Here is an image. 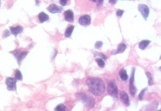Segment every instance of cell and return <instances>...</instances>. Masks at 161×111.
Returning <instances> with one entry per match:
<instances>
[{
	"instance_id": "cell-1",
	"label": "cell",
	"mask_w": 161,
	"mask_h": 111,
	"mask_svg": "<svg viewBox=\"0 0 161 111\" xmlns=\"http://www.w3.org/2000/svg\"><path fill=\"white\" fill-rule=\"evenodd\" d=\"M86 84L94 95H101L105 90V86L103 81L99 78H90L86 81Z\"/></svg>"
},
{
	"instance_id": "cell-2",
	"label": "cell",
	"mask_w": 161,
	"mask_h": 111,
	"mask_svg": "<svg viewBox=\"0 0 161 111\" xmlns=\"http://www.w3.org/2000/svg\"><path fill=\"white\" fill-rule=\"evenodd\" d=\"M75 95L76 98L83 102L87 108H92L95 106V100L92 96L81 92H77L76 93Z\"/></svg>"
},
{
	"instance_id": "cell-3",
	"label": "cell",
	"mask_w": 161,
	"mask_h": 111,
	"mask_svg": "<svg viewBox=\"0 0 161 111\" xmlns=\"http://www.w3.org/2000/svg\"><path fill=\"white\" fill-rule=\"evenodd\" d=\"M108 92L112 97L117 98L118 96V88L115 81L114 80H111L108 83Z\"/></svg>"
},
{
	"instance_id": "cell-4",
	"label": "cell",
	"mask_w": 161,
	"mask_h": 111,
	"mask_svg": "<svg viewBox=\"0 0 161 111\" xmlns=\"http://www.w3.org/2000/svg\"><path fill=\"white\" fill-rule=\"evenodd\" d=\"M135 69L133 68L131 72V77L130 79V93L131 96H134L136 92V88L134 85Z\"/></svg>"
},
{
	"instance_id": "cell-5",
	"label": "cell",
	"mask_w": 161,
	"mask_h": 111,
	"mask_svg": "<svg viewBox=\"0 0 161 111\" xmlns=\"http://www.w3.org/2000/svg\"><path fill=\"white\" fill-rule=\"evenodd\" d=\"M6 84L8 90H15L16 89L17 80L15 78L8 77L6 79Z\"/></svg>"
},
{
	"instance_id": "cell-6",
	"label": "cell",
	"mask_w": 161,
	"mask_h": 111,
	"mask_svg": "<svg viewBox=\"0 0 161 111\" xmlns=\"http://www.w3.org/2000/svg\"><path fill=\"white\" fill-rule=\"evenodd\" d=\"M138 9L144 19L147 20L150 13V9L148 6L145 4H140L138 5Z\"/></svg>"
},
{
	"instance_id": "cell-7",
	"label": "cell",
	"mask_w": 161,
	"mask_h": 111,
	"mask_svg": "<svg viewBox=\"0 0 161 111\" xmlns=\"http://www.w3.org/2000/svg\"><path fill=\"white\" fill-rule=\"evenodd\" d=\"M28 52L26 51H22L17 49L14 52V56L15 57L17 60L18 64L22 62V61L26 57Z\"/></svg>"
},
{
	"instance_id": "cell-8",
	"label": "cell",
	"mask_w": 161,
	"mask_h": 111,
	"mask_svg": "<svg viewBox=\"0 0 161 111\" xmlns=\"http://www.w3.org/2000/svg\"><path fill=\"white\" fill-rule=\"evenodd\" d=\"M91 17L90 15L86 14L80 16L78 20V22L81 26H88L91 24Z\"/></svg>"
},
{
	"instance_id": "cell-9",
	"label": "cell",
	"mask_w": 161,
	"mask_h": 111,
	"mask_svg": "<svg viewBox=\"0 0 161 111\" xmlns=\"http://www.w3.org/2000/svg\"><path fill=\"white\" fill-rule=\"evenodd\" d=\"M47 10L51 13L53 14L60 13L63 10L62 7L55 4H51L47 8Z\"/></svg>"
},
{
	"instance_id": "cell-10",
	"label": "cell",
	"mask_w": 161,
	"mask_h": 111,
	"mask_svg": "<svg viewBox=\"0 0 161 111\" xmlns=\"http://www.w3.org/2000/svg\"><path fill=\"white\" fill-rule=\"evenodd\" d=\"M120 98L123 104L126 106H129V98L127 93L124 91H122L120 94Z\"/></svg>"
},
{
	"instance_id": "cell-11",
	"label": "cell",
	"mask_w": 161,
	"mask_h": 111,
	"mask_svg": "<svg viewBox=\"0 0 161 111\" xmlns=\"http://www.w3.org/2000/svg\"><path fill=\"white\" fill-rule=\"evenodd\" d=\"M65 19L66 21L69 22H72L74 21V14L71 10L65 11L64 13Z\"/></svg>"
},
{
	"instance_id": "cell-12",
	"label": "cell",
	"mask_w": 161,
	"mask_h": 111,
	"mask_svg": "<svg viewBox=\"0 0 161 111\" xmlns=\"http://www.w3.org/2000/svg\"><path fill=\"white\" fill-rule=\"evenodd\" d=\"M11 33L12 34L17 37L19 34H21L23 31V27L20 25H18L16 27H12L10 28Z\"/></svg>"
},
{
	"instance_id": "cell-13",
	"label": "cell",
	"mask_w": 161,
	"mask_h": 111,
	"mask_svg": "<svg viewBox=\"0 0 161 111\" xmlns=\"http://www.w3.org/2000/svg\"><path fill=\"white\" fill-rule=\"evenodd\" d=\"M38 19L41 23H43L49 20V16L47 14L44 12H41L38 15Z\"/></svg>"
},
{
	"instance_id": "cell-14",
	"label": "cell",
	"mask_w": 161,
	"mask_h": 111,
	"mask_svg": "<svg viewBox=\"0 0 161 111\" xmlns=\"http://www.w3.org/2000/svg\"><path fill=\"white\" fill-rule=\"evenodd\" d=\"M119 76L122 80L123 81H126L128 79V75L127 72L125 70L122 69L120 70L119 72Z\"/></svg>"
},
{
	"instance_id": "cell-15",
	"label": "cell",
	"mask_w": 161,
	"mask_h": 111,
	"mask_svg": "<svg viewBox=\"0 0 161 111\" xmlns=\"http://www.w3.org/2000/svg\"><path fill=\"white\" fill-rule=\"evenodd\" d=\"M74 27L73 25H71L66 29L65 33V35L66 38H69L71 36L72 32L74 30Z\"/></svg>"
},
{
	"instance_id": "cell-16",
	"label": "cell",
	"mask_w": 161,
	"mask_h": 111,
	"mask_svg": "<svg viewBox=\"0 0 161 111\" xmlns=\"http://www.w3.org/2000/svg\"><path fill=\"white\" fill-rule=\"evenodd\" d=\"M151 41L148 40H145L140 42L139 45V47L140 49L144 50L150 44Z\"/></svg>"
},
{
	"instance_id": "cell-17",
	"label": "cell",
	"mask_w": 161,
	"mask_h": 111,
	"mask_svg": "<svg viewBox=\"0 0 161 111\" xmlns=\"http://www.w3.org/2000/svg\"><path fill=\"white\" fill-rule=\"evenodd\" d=\"M126 45L124 43L121 44L118 47L117 51L116 53L118 54V53H122L124 52V51L126 50Z\"/></svg>"
},
{
	"instance_id": "cell-18",
	"label": "cell",
	"mask_w": 161,
	"mask_h": 111,
	"mask_svg": "<svg viewBox=\"0 0 161 111\" xmlns=\"http://www.w3.org/2000/svg\"><path fill=\"white\" fill-rule=\"evenodd\" d=\"M158 106V103L156 102L150 104L146 108V111H153L154 110H156Z\"/></svg>"
},
{
	"instance_id": "cell-19",
	"label": "cell",
	"mask_w": 161,
	"mask_h": 111,
	"mask_svg": "<svg viewBox=\"0 0 161 111\" xmlns=\"http://www.w3.org/2000/svg\"><path fill=\"white\" fill-rule=\"evenodd\" d=\"M15 78L17 80H21L22 79V75L21 72L18 69H16L15 73Z\"/></svg>"
},
{
	"instance_id": "cell-20",
	"label": "cell",
	"mask_w": 161,
	"mask_h": 111,
	"mask_svg": "<svg viewBox=\"0 0 161 111\" xmlns=\"http://www.w3.org/2000/svg\"><path fill=\"white\" fill-rule=\"evenodd\" d=\"M96 61L99 67L102 68H104L105 66V63L103 59L101 58H96Z\"/></svg>"
},
{
	"instance_id": "cell-21",
	"label": "cell",
	"mask_w": 161,
	"mask_h": 111,
	"mask_svg": "<svg viewBox=\"0 0 161 111\" xmlns=\"http://www.w3.org/2000/svg\"><path fill=\"white\" fill-rule=\"evenodd\" d=\"M146 76L148 77V84L149 86L153 85V77H152L151 74L149 72H147L146 73Z\"/></svg>"
},
{
	"instance_id": "cell-22",
	"label": "cell",
	"mask_w": 161,
	"mask_h": 111,
	"mask_svg": "<svg viewBox=\"0 0 161 111\" xmlns=\"http://www.w3.org/2000/svg\"><path fill=\"white\" fill-rule=\"evenodd\" d=\"M66 108L63 104H60L56 106L55 109V111H65Z\"/></svg>"
},
{
	"instance_id": "cell-23",
	"label": "cell",
	"mask_w": 161,
	"mask_h": 111,
	"mask_svg": "<svg viewBox=\"0 0 161 111\" xmlns=\"http://www.w3.org/2000/svg\"><path fill=\"white\" fill-rule=\"evenodd\" d=\"M147 90V88H145L144 89H143L140 93H139V95H138V99L140 101H142L143 99V96H144L145 92H146V90Z\"/></svg>"
},
{
	"instance_id": "cell-24",
	"label": "cell",
	"mask_w": 161,
	"mask_h": 111,
	"mask_svg": "<svg viewBox=\"0 0 161 111\" xmlns=\"http://www.w3.org/2000/svg\"><path fill=\"white\" fill-rule=\"evenodd\" d=\"M94 56H99L100 57H101L102 58H103L104 60H106L107 57L105 55H104L103 53H98V52H96V53L94 54Z\"/></svg>"
},
{
	"instance_id": "cell-25",
	"label": "cell",
	"mask_w": 161,
	"mask_h": 111,
	"mask_svg": "<svg viewBox=\"0 0 161 111\" xmlns=\"http://www.w3.org/2000/svg\"><path fill=\"white\" fill-rule=\"evenodd\" d=\"M103 45V43L101 41L97 42L95 44V47L96 48L99 49Z\"/></svg>"
},
{
	"instance_id": "cell-26",
	"label": "cell",
	"mask_w": 161,
	"mask_h": 111,
	"mask_svg": "<svg viewBox=\"0 0 161 111\" xmlns=\"http://www.w3.org/2000/svg\"><path fill=\"white\" fill-rule=\"evenodd\" d=\"M124 11L123 10H118L116 12L117 16L118 17H121L122 16L123 14L124 13Z\"/></svg>"
},
{
	"instance_id": "cell-27",
	"label": "cell",
	"mask_w": 161,
	"mask_h": 111,
	"mask_svg": "<svg viewBox=\"0 0 161 111\" xmlns=\"http://www.w3.org/2000/svg\"><path fill=\"white\" fill-rule=\"evenodd\" d=\"M60 3L62 6H65L67 4V0H60L59 1Z\"/></svg>"
},
{
	"instance_id": "cell-28",
	"label": "cell",
	"mask_w": 161,
	"mask_h": 111,
	"mask_svg": "<svg viewBox=\"0 0 161 111\" xmlns=\"http://www.w3.org/2000/svg\"><path fill=\"white\" fill-rule=\"evenodd\" d=\"M117 1H114V0H112V1H109V2L110 3L112 4H115L116 3Z\"/></svg>"
},
{
	"instance_id": "cell-29",
	"label": "cell",
	"mask_w": 161,
	"mask_h": 111,
	"mask_svg": "<svg viewBox=\"0 0 161 111\" xmlns=\"http://www.w3.org/2000/svg\"><path fill=\"white\" fill-rule=\"evenodd\" d=\"M1 2H0V6H1Z\"/></svg>"
},
{
	"instance_id": "cell-30",
	"label": "cell",
	"mask_w": 161,
	"mask_h": 111,
	"mask_svg": "<svg viewBox=\"0 0 161 111\" xmlns=\"http://www.w3.org/2000/svg\"></svg>"
}]
</instances>
